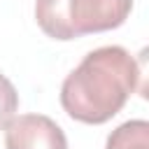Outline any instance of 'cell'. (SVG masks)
<instances>
[{"label": "cell", "mask_w": 149, "mask_h": 149, "mask_svg": "<svg viewBox=\"0 0 149 149\" xmlns=\"http://www.w3.org/2000/svg\"><path fill=\"white\" fill-rule=\"evenodd\" d=\"M16 109H19V93L14 84L0 72V130L14 119Z\"/></svg>", "instance_id": "cell-5"}, {"label": "cell", "mask_w": 149, "mask_h": 149, "mask_svg": "<svg viewBox=\"0 0 149 149\" xmlns=\"http://www.w3.org/2000/svg\"><path fill=\"white\" fill-rule=\"evenodd\" d=\"M105 149H149V123L144 119H130L116 126L107 135Z\"/></svg>", "instance_id": "cell-4"}, {"label": "cell", "mask_w": 149, "mask_h": 149, "mask_svg": "<svg viewBox=\"0 0 149 149\" xmlns=\"http://www.w3.org/2000/svg\"><path fill=\"white\" fill-rule=\"evenodd\" d=\"M2 130L5 149H68L63 128L47 114H19Z\"/></svg>", "instance_id": "cell-3"}, {"label": "cell", "mask_w": 149, "mask_h": 149, "mask_svg": "<svg viewBox=\"0 0 149 149\" xmlns=\"http://www.w3.org/2000/svg\"><path fill=\"white\" fill-rule=\"evenodd\" d=\"M140 77V65L128 49L119 44L98 47L63 79L61 105L70 119L100 126L123 109L137 91Z\"/></svg>", "instance_id": "cell-1"}, {"label": "cell", "mask_w": 149, "mask_h": 149, "mask_svg": "<svg viewBox=\"0 0 149 149\" xmlns=\"http://www.w3.org/2000/svg\"><path fill=\"white\" fill-rule=\"evenodd\" d=\"M133 0H35L40 30L61 42L114 30L130 16Z\"/></svg>", "instance_id": "cell-2"}]
</instances>
